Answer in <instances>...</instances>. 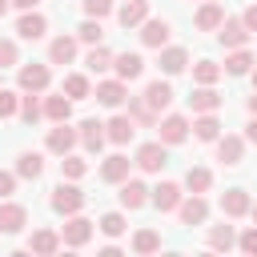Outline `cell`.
Wrapping results in <instances>:
<instances>
[{
  "label": "cell",
  "instance_id": "cell-18",
  "mask_svg": "<svg viewBox=\"0 0 257 257\" xmlns=\"http://www.w3.org/2000/svg\"><path fill=\"white\" fill-rule=\"evenodd\" d=\"M28 225V209L20 205V201H0V233H20Z\"/></svg>",
  "mask_w": 257,
  "mask_h": 257
},
{
  "label": "cell",
  "instance_id": "cell-16",
  "mask_svg": "<svg viewBox=\"0 0 257 257\" xmlns=\"http://www.w3.org/2000/svg\"><path fill=\"white\" fill-rule=\"evenodd\" d=\"M112 72L128 84V80H141L145 76V56L141 52H112Z\"/></svg>",
  "mask_w": 257,
  "mask_h": 257
},
{
  "label": "cell",
  "instance_id": "cell-27",
  "mask_svg": "<svg viewBox=\"0 0 257 257\" xmlns=\"http://www.w3.org/2000/svg\"><path fill=\"white\" fill-rule=\"evenodd\" d=\"M116 20H120V28H141L149 20V0H120Z\"/></svg>",
  "mask_w": 257,
  "mask_h": 257
},
{
  "label": "cell",
  "instance_id": "cell-32",
  "mask_svg": "<svg viewBox=\"0 0 257 257\" xmlns=\"http://www.w3.org/2000/svg\"><path fill=\"white\" fill-rule=\"evenodd\" d=\"M60 92H64L68 100H88V96H92V80H88L84 72H68L64 84H60Z\"/></svg>",
  "mask_w": 257,
  "mask_h": 257
},
{
  "label": "cell",
  "instance_id": "cell-6",
  "mask_svg": "<svg viewBox=\"0 0 257 257\" xmlns=\"http://www.w3.org/2000/svg\"><path fill=\"white\" fill-rule=\"evenodd\" d=\"M80 145V137H76V128L68 124V120H56L52 128H48V137H44V149L52 153V157H64V153H72Z\"/></svg>",
  "mask_w": 257,
  "mask_h": 257
},
{
  "label": "cell",
  "instance_id": "cell-48",
  "mask_svg": "<svg viewBox=\"0 0 257 257\" xmlns=\"http://www.w3.org/2000/svg\"><path fill=\"white\" fill-rule=\"evenodd\" d=\"M241 24H245L249 32H257V4H249V8L241 12Z\"/></svg>",
  "mask_w": 257,
  "mask_h": 257
},
{
  "label": "cell",
  "instance_id": "cell-1",
  "mask_svg": "<svg viewBox=\"0 0 257 257\" xmlns=\"http://www.w3.org/2000/svg\"><path fill=\"white\" fill-rule=\"evenodd\" d=\"M84 193H80V185L76 181H64L60 177V185L52 189V197H48V205H52V213H60V217H72V213H80L84 209Z\"/></svg>",
  "mask_w": 257,
  "mask_h": 257
},
{
  "label": "cell",
  "instance_id": "cell-33",
  "mask_svg": "<svg viewBox=\"0 0 257 257\" xmlns=\"http://www.w3.org/2000/svg\"><path fill=\"white\" fill-rule=\"evenodd\" d=\"M124 104H128V116H133L137 128H157V112L145 104V96H128Z\"/></svg>",
  "mask_w": 257,
  "mask_h": 257
},
{
  "label": "cell",
  "instance_id": "cell-55",
  "mask_svg": "<svg viewBox=\"0 0 257 257\" xmlns=\"http://www.w3.org/2000/svg\"><path fill=\"white\" fill-rule=\"evenodd\" d=\"M253 56H257V52H253Z\"/></svg>",
  "mask_w": 257,
  "mask_h": 257
},
{
  "label": "cell",
  "instance_id": "cell-7",
  "mask_svg": "<svg viewBox=\"0 0 257 257\" xmlns=\"http://www.w3.org/2000/svg\"><path fill=\"white\" fill-rule=\"evenodd\" d=\"M141 173H161L165 165H169V145L165 141H145L141 149H137V161H133Z\"/></svg>",
  "mask_w": 257,
  "mask_h": 257
},
{
  "label": "cell",
  "instance_id": "cell-51",
  "mask_svg": "<svg viewBox=\"0 0 257 257\" xmlns=\"http://www.w3.org/2000/svg\"><path fill=\"white\" fill-rule=\"evenodd\" d=\"M249 116H257V92L249 96Z\"/></svg>",
  "mask_w": 257,
  "mask_h": 257
},
{
  "label": "cell",
  "instance_id": "cell-13",
  "mask_svg": "<svg viewBox=\"0 0 257 257\" xmlns=\"http://www.w3.org/2000/svg\"><path fill=\"white\" fill-rule=\"evenodd\" d=\"M161 56H157V68L165 72V76H181L185 68H189V48H181V44H165V48H157Z\"/></svg>",
  "mask_w": 257,
  "mask_h": 257
},
{
  "label": "cell",
  "instance_id": "cell-38",
  "mask_svg": "<svg viewBox=\"0 0 257 257\" xmlns=\"http://www.w3.org/2000/svg\"><path fill=\"white\" fill-rule=\"evenodd\" d=\"M157 249H161V233H157V229H137V233H133V253L149 257V253H157Z\"/></svg>",
  "mask_w": 257,
  "mask_h": 257
},
{
  "label": "cell",
  "instance_id": "cell-50",
  "mask_svg": "<svg viewBox=\"0 0 257 257\" xmlns=\"http://www.w3.org/2000/svg\"><path fill=\"white\" fill-rule=\"evenodd\" d=\"M40 0H12V8H20V12H28V8H36Z\"/></svg>",
  "mask_w": 257,
  "mask_h": 257
},
{
  "label": "cell",
  "instance_id": "cell-36",
  "mask_svg": "<svg viewBox=\"0 0 257 257\" xmlns=\"http://www.w3.org/2000/svg\"><path fill=\"white\" fill-rule=\"evenodd\" d=\"M185 189H189V193H209V189H213V173H209L205 165H189V173H185Z\"/></svg>",
  "mask_w": 257,
  "mask_h": 257
},
{
  "label": "cell",
  "instance_id": "cell-5",
  "mask_svg": "<svg viewBox=\"0 0 257 257\" xmlns=\"http://www.w3.org/2000/svg\"><path fill=\"white\" fill-rule=\"evenodd\" d=\"M92 100H96V104H104V108H120V104L128 100V84H124L120 76H104V80H96Z\"/></svg>",
  "mask_w": 257,
  "mask_h": 257
},
{
  "label": "cell",
  "instance_id": "cell-23",
  "mask_svg": "<svg viewBox=\"0 0 257 257\" xmlns=\"http://www.w3.org/2000/svg\"><path fill=\"white\" fill-rule=\"evenodd\" d=\"M76 48H80L76 36H52L48 40V64H72L76 60Z\"/></svg>",
  "mask_w": 257,
  "mask_h": 257
},
{
  "label": "cell",
  "instance_id": "cell-11",
  "mask_svg": "<svg viewBox=\"0 0 257 257\" xmlns=\"http://www.w3.org/2000/svg\"><path fill=\"white\" fill-rule=\"evenodd\" d=\"M76 137H80V149H84V153H100V149L108 145L104 120H96V116H84V120L76 124Z\"/></svg>",
  "mask_w": 257,
  "mask_h": 257
},
{
  "label": "cell",
  "instance_id": "cell-47",
  "mask_svg": "<svg viewBox=\"0 0 257 257\" xmlns=\"http://www.w3.org/2000/svg\"><path fill=\"white\" fill-rule=\"evenodd\" d=\"M16 181H20V177H16V169H0V201L16 193Z\"/></svg>",
  "mask_w": 257,
  "mask_h": 257
},
{
  "label": "cell",
  "instance_id": "cell-14",
  "mask_svg": "<svg viewBox=\"0 0 257 257\" xmlns=\"http://www.w3.org/2000/svg\"><path fill=\"white\" fill-rule=\"evenodd\" d=\"M213 145H217V161H221V165H241V161H245V145H249V141H245V137H237V133H221Z\"/></svg>",
  "mask_w": 257,
  "mask_h": 257
},
{
  "label": "cell",
  "instance_id": "cell-8",
  "mask_svg": "<svg viewBox=\"0 0 257 257\" xmlns=\"http://www.w3.org/2000/svg\"><path fill=\"white\" fill-rule=\"evenodd\" d=\"M249 36H253V32L241 24V16H225V20H221V28H217V44H221L225 52H229V48H245V44H249Z\"/></svg>",
  "mask_w": 257,
  "mask_h": 257
},
{
  "label": "cell",
  "instance_id": "cell-41",
  "mask_svg": "<svg viewBox=\"0 0 257 257\" xmlns=\"http://www.w3.org/2000/svg\"><path fill=\"white\" fill-rule=\"evenodd\" d=\"M100 36H104V24H100L96 16H84L80 28H76V40H80V44H100Z\"/></svg>",
  "mask_w": 257,
  "mask_h": 257
},
{
  "label": "cell",
  "instance_id": "cell-40",
  "mask_svg": "<svg viewBox=\"0 0 257 257\" xmlns=\"http://www.w3.org/2000/svg\"><path fill=\"white\" fill-rule=\"evenodd\" d=\"M84 173H88V161L84 157H76V153H64L60 157V177L64 181H80Z\"/></svg>",
  "mask_w": 257,
  "mask_h": 257
},
{
  "label": "cell",
  "instance_id": "cell-30",
  "mask_svg": "<svg viewBox=\"0 0 257 257\" xmlns=\"http://www.w3.org/2000/svg\"><path fill=\"white\" fill-rule=\"evenodd\" d=\"M193 137L205 141V145H213V141L221 137V120H217V112H197V116H193Z\"/></svg>",
  "mask_w": 257,
  "mask_h": 257
},
{
  "label": "cell",
  "instance_id": "cell-17",
  "mask_svg": "<svg viewBox=\"0 0 257 257\" xmlns=\"http://www.w3.org/2000/svg\"><path fill=\"white\" fill-rule=\"evenodd\" d=\"M104 137H108V145L124 149V145L137 137V124H133V116H128V112H116L112 120H104Z\"/></svg>",
  "mask_w": 257,
  "mask_h": 257
},
{
  "label": "cell",
  "instance_id": "cell-35",
  "mask_svg": "<svg viewBox=\"0 0 257 257\" xmlns=\"http://www.w3.org/2000/svg\"><path fill=\"white\" fill-rule=\"evenodd\" d=\"M84 68H88V72H108V68H112V52H108L104 44H88V52H84Z\"/></svg>",
  "mask_w": 257,
  "mask_h": 257
},
{
  "label": "cell",
  "instance_id": "cell-3",
  "mask_svg": "<svg viewBox=\"0 0 257 257\" xmlns=\"http://www.w3.org/2000/svg\"><path fill=\"white\" fill-rule=\"evenodd\" d=\"M52 68L48 64H16V88L20 92H48Z\"/></svg>",
  "mask_w": 257,
  "mask_h": 257
},
{
  "label": "cell",
  "instance_id": "cell-37",
  "mask_svg": "<svg viewBox=\"0 0 257 257\" xmlns=\"http://www.w3.org/2000/svg\"><path fill=\"white\" fill-rule=\"evenodd\" d=\"M233 245H237V229H233V225H213V229H209V249L229 253Z\"/></svg>",
  "mask_w": 257,
  "mask_h": 257
},
{
  "label": "cell",
  "instance_id": "cell-4",
  "mask_svg": "<svg viewBox=\"0 0 257 257\" xmlns=\"http://www.w3.org/2000/svg\"><path fill=\"white\" fill-rule=\"evenodd\" d=\"M96 221H88L84 213H72V217H64V229H60V245H68V249H80V245H88L92 241V229Z\"/></svg>",
  "mask_w": 257,
  "mask_h": 257
},
{
  "label": "cell",
  "instance_id": "cell-9",
  "mask_svg": "<svg viewBox=\"0 0 257 257\" xmlns=\"http://www.w3.org/2000/svg\"><path fill=\"white\" fill-rule=\"evenodd\" d=\"M116 201H120V209H124V213L145 209V205H149V185H145V181H137V177H124V181H120Z\"/></svg>",
  "mask_w": 257,
  "mask_h": 257
},
{
  "label": "cell",
  "instance_id": "cell-43",
  "mask_svg": "<svg viewBox=\"0 0 257 257\" xmlns=\"http://www.w3.org/2000/svg\"><path fill=\"white\" fill-rule=\"evenodd\" d=\"M16 64H20V44L0 36V68H16Z\"/></svg>",
  "mask_w": 257,
  "mask_h": 257
},
{
  "label": "cell",
  "instance_id": "cell-10",
  "mask_svg": "<svg viewBox=\"0 0 257 257\" xmlns=\"http://www.w3.org/2000/svg\"><path fill=\"white\" fill-rule=\"evenodd\" d=\"M177 217H181V225H205V221H209V201H205V193H185L181 205H177Z\"/></svg>",
  "mask_w": 257,
  "mask_h": 257
},
{
  "label": "cell",
  "instance_id": "cell-20",
  "mask_svg": "<svg viewBox=\"0 0 257 257\" xmlns=\"http://www.w3.org/2000/svg\"><path fill=\"white\" fill-rule=\"evenodd\" d=\"M141 96H145V104H149V108H153V112L161 116V112H165V108L173 104V84H169V80H149Z\"/></svg>",
  "mask_w": 257,
  "mask_h": 257
},
{
  "label": "cell",
  "instance_id": "cell-49",
  "mask_svg": "<svg viewBox=\"0 0 257 257\" xmlns=\"http://www.w3.org/2000/svg\"><path fill=\"white\" fill-rule=\"evenodd\" d=\"M245 141L257 145V116H249V124H245Z\"/></svg>",
  "mask_w": 257,
  "mask_h": 257
},
{
  "label": "cell",
  "instance_id": "cell-2",
  "mask_svg": "<svg viewBox=\"0 0 257 257\" xmlns=\"http://www.w3.org/2000/svg\"><path fill=\"white\" fill-rule=\"evenodd\" d=\"M157 133H161V141L173 149V145H185L189 137H193V120L185 116V112H165V116H157Z\"/></svg>",
  "mask_w": 257,
  "mask_h": 257
},
{
  "label": "cell",
  "instance_id": "cell-25",
  "mask_svg": "<svg viewBox=\"0 0 257 257\" xmlns=\"http://www.w3.org/2000/svg\"><path fill=\"white\" fill-rule=\"evenodd\" d=\"M128 169H133V161H128L124 153H112V157L100 161V181H104V185H120V181L128 177Z\"/></svg>",
  "mask_w": 257,
  "mask_h": 257
},
{
  "label": "cell",
  "instance_id": "cell-45",
  "mask_svg": "<svg viewBox=\"0 0 257 257\" xmlns=\"http://www.w3.org/2000/svg\"><path fill=\"white\" fill-rule=\"evenodd\" d=\"M237 249L245 257H257V225H249L245 233H237Z\"/></svg>",
  "mask_w": 257,
  "mask_h": 257
},
{
  "label": "cell",
  "instance_id": "cell-12",
  "mask_svg": "<svg viewBox=\"0 0 257 257\" xmlns=\"http://www.w3.org/2000/svg\"><path fill=\"white\" fill-rule=\"evenodd\" d=\"M181 197H185V185H177V181H161L157 189H149V205H157L161 213H177Z\"/></svg>",
  "mask_w": 257,
  "mask_h": 257
},
{
  "label": "cell",
  "instance_id": "cell-52",
  "mask_svg": "<svg viewBox=\"0 0 257 257\" xmlns=\"http://www.w3.org/2000/svg\"><path fill=\"white\" fill-rule=\"evenodd\" d=\"M8 8H12V0H0V16H4V12H8Z\"/></svg>",
  "mask_w": 257,
  "mask_h": 257
},
{
  "label": "cell",
  "instance_id": "cell-15",
  "mask_svg": "<svg viewBox=\"0 0 257 257\" xmlns=\"http://www.w3.org/2000/svg\"><path fill=\"white\" fill-rule=\"evenodd\" d=\"M249 205H253V197H249V189H241V185H233V189L221 193V213H225L229 221L249 217Z\"/></svg>",
  "mask_w": 257,
  "mask_h": 257
},
{
  "label": "cell",
  "instance_id": "cell-22",
  "mask_svg": "<svg viewBox=\"0 0 257 257\" xmlns=\"http://www.w3.org/2000/svg\"><path fill=\"white\" fill-rule=\"evenodd\" d=\"M169 20H157V16H149L145 24H141V44L145 48H165L169 44Z\"/></svg>",
  "mask_w": 257,
  "mask_h": 257
},
{
  "label": "cell",
  "instance_id": "cell-39",
  "mask_svg": "<svg viewBox=\"0 0 257 257\" xmlns=\"http://www.w3.org/2000/svg\"><path fill=\"white\" fill-rule=\"evenodd\" d=\"M225 72H221V64L217 60H197L193 64V84H217Z\"/></svg>",
  "mask_w": 257,
  "mask_h": 257
},
{
  "label": "cell",
  "instance_id": "cell-53",
  "mask_svg": "<svg viewBox=\"0 0 257 257\" xmlns=\"http://www.w3.org/2000/svg\"><path fill=\"white\" fill-rule=\"evenodd\" d=\"M249 217H253V221H257V201H253V205H249Z\"/></svg>",
  "mask_w": 257,
  "mask_h": 257
},
{
  "label": "cell",
  "instance_id": "cell-28",
  "mask_svg": "<svg viewBox=\"0 0 257 257\" xmlns=\"http://www.w3.org/2000/svg\"><path fill=\"white\" fill-rule=\"evenodd\" d=\"M253 64H257V56H253L249 48H229V56H225L221 72H229V76H249V72H253Z\"/></svg>",
  "mask_w": 257,
  "mask_h": 257
},
{
  "label": "cell",
  "instance_id": "cell-46",
  "mask_svg": "<svg viewBox=\"0 0 257 257\" xmlns=\"http://www.w3.org/2000/svg\"><path fill=\"white\" fill-rule=\"evenodd\" d=\"M84 4V16H96V20H104L108 12H112V4L116 0H80Z\"/></svg>",
  "mask_w": 257,
  "mask_h": 257
},
{
  "label": "cell",
  "instance_id": "cell-26",
  "mask_svg": "<svg viewBox=\"0 0 257 257\" xmlns=\"http://www.w3.org/2000/svg\"><path fill=\"white\" fill-rule=\"evenodd\" d=\"M60 249V229H32V237H28V253H36V257H52Z\"/></svg>",
  "mask_w": 257,
  "mask_h": 257
},
{
  "label": "cell",
  "instance_id": "cell-29",
  "mask_svg": "<svg viewBox=\"0 0 257 257\" xmlns=\"http://www.w3.org/2000/svg\"><path fill=\"white\" fill-rule=\"evenodd\" d=\"M40 104H44V120H52V124H56V120H72V100H68L64 92L44 96Z\"/></svg>",
  "mask_w": 257,
  "mask_h": 257
},
{
  "label": "cell",
  "instance_id": "cell-44",
  "mask_svg": "<svg viewBox=\"0 0 257 257\" xmlns=\"http://www.w3.org/2000/svg\"><path fill=\"white\" fill-rule=\"evenodd\" d=\"M16 108H20V96H16L12 88H4V84H0V120L16 116Z\"/></svg>",
  "mask_w": 257,
  "mask_h": 257
},
{
  "label": "cell",
  "instance_id": "cell-19",
  "mask_svg": "<svg viewBox=\"0 0 257 257\" xmlns=\"http://www.w3.org/2000/svg\"><path fill=\"white\" fill-rule=\"evenodd\" d=\"M221 20H225V8H221L217 0H197V16H193V24H197L201 32H217Z\"/></svg>",
  "mask_w": 257,
  "mask_h": 257
},
{
  "label": "cell",
  "instance_id": "cell-24",
  "mask_svg": "<svg viewBox=\"0 0 257 257\" xmlns=\"http://www.w3.org/2000/svg\"><path fill=\"white\" fill-rule=\"evenodd\" d=\"M189 108H193V116H197V112H217V108H221V92H217L213 84H197V88L189 92Z\"/></svg>",
  "mask_w": 257,
  "mask_h": 257
},
{
  "label": "cell",
  "instance_id": "cell-54",
  "mask_svg": "<svg viewBox=\"0 0 257 257\" xmlns=\"http://www.w3.org/2000/svg\"><path fill=\"white\" fill-rule=\"evenodd\" d=\"M249 76H253V92H257V64H253V72H249Z\"/></svg>",
  "mask_w": 257,
  "mask_h": 257
},
{
  "label": "cell",
  "instance_id": "cell-34",
  "mask_svg": "<svg viewBox=\"0 0 257 257\" xmlns=\"http://www.w3.org/2000/svg\"><path fill=\"white\" fill-rule=\"evenodd\" d=\"M16 116H20L24 124H36V120H44V104H40V92H24V96H20V108H16Z\"/></svg>",
  "mask_w": 257,
  "mask_h": 257
},
{
  "label": "cell",
  "instance_id": "cell-42",
  "mask_svg": "<svg viewBox=\"0 0 257 257\" xmlns=\"http://www.w3.org/2000/svg\"><path fill=\"white\" fill-rule=\"evenodd\" d=\"M96 229H100L104 237H120V233L128 229V221H124V213H120V209H112V213H104V217L96 221Z\"/></svg>",
  "mask_w": 257,
  "mask_h": 257
},
{
  "label": "cell",
  "instance_id": "cell-31",
  "mask_svg": "<svg viewBox=\"0 0 257 257\" xmlns=\"http://www.w3.org/2000/svg\"><path fill=\"white\" fill-rule=\"evenodd\" d=\"M16 177H20V181H40V177H44V157L32 153V149L20 153V157H16Z\"/></svg>",
  "mask_w": 257,
  "mask_h": 257
},
{
  "label": "cell",
  "instance_id": "cell-21",
  "mask_svg": "<svg viewBox=\"0 0 257 257\" xmlns=\"http://www.w3.org/2000/svg\"><path fill=\"white\" fill-rule=\"evenodd\" d=\"M44 32H48V20H44L36 8L20 12V20H16V36H20V40H40Z\"/></svg>",
  "mask_w": 257,
  "mask_h": 257
}]
</instances>
